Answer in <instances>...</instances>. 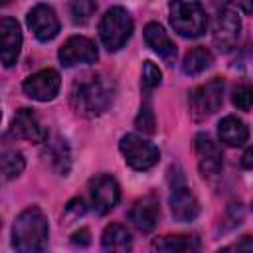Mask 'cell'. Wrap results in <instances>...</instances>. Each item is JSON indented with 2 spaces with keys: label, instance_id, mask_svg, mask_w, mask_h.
<instances>
[{
  "label": "cell",
  "instance_id": "1",
  "mask_svg": "<svg viewBox=\"0 0 253 253\" xmlns=\"http://www.w3.org/2000/svg\"><path fill=\"white\" fill-rule=\"evenodd\" d=\"M115 87L103 75H87L73 85L71 105L83 117H97L113 103Z\"/></svg>",
  "mask_w": 253,
  "mask_h": 253
},
{
  "label": "cell",
  "instance_id": "2",
  "mask_svg": "<svg viewBox=\"0 0 253 253\" xmlns=\"http://www.w3.org/2000/svg\"><path fill=\"white\" fill-rule=\"evenodd\" d=\"M47 217L38 206L26 208L12 225V245L22 253L43 251L47 247Z\"/></svg>",
  "mask_w": 253,
  "mask_h": 253
},
{
  "label": "cell",
  "instance_id": "3",
  "mask_svg": "<svg viewBox=\"0 0 253 253\" xmlns=\"http://www.w3.org/2000/svg\"><path fill=\"white\" fill-rule=\"evenodd\" d=\"M170 24L182 38H200L208 28V16L198 0H172L170 2Z\"/></svg>",
  "mask_w": 253,
  "mask_h": 253
},
{
  "label": "cell",
  "instance_id": "4",
  "mask_svg": "<svg viewBox=\"0 0 253 253\" xmlns=\"http://www.w3.org/2000/svg\"><path fill=\"white\" fill-rule=\"evenodd\" d=\"M134 22L123 6L109 8L99 22V38L109 51H119L132 36Z\"/></svg>",
  "mask_w": 253,
  "mask_h": 253
},
{
  "label": "cell",
  "instance_id": "5",
  "mask_svg": "<svg viewBox=\"0 0 253 253\" xmlns=\"http://www.w3.org/2000/svg\"><path fill=\"white\" fill-rule=\"evenodd\" d=\"M223 89H225V83L221 77H211L210 81L192 89L188 95L192 119L204 121L211 117L223 103Z\"/></svg>",
  "mask_w": 253,
  "mask_h": 253
},
{
  "label": "cell",
  "instance_id": "6",
  "mask_svg": "<svg viewBox=\"0 0 253 253\" xmlns=\"http://www.w3.org/2000/svg\"><path fill=\"white\" fill-rule=\"evenodd\" d=\"M119 148L125 156V162L132 168V170H138V172H144V170H150L152 166L158 164L160 160V150L158 146H154L150 140L142 138L140 134L136 132H128L121 138L119 142Z\"/></svg>",
  "mask_w": 253,
  "mask_h": 253
},
{
  "label": "cell",
  "instance_id": "7",
  "mask_svg": "<svg viewBox=\"0 0 253 253\" xmlns=\"http://www.w3.org/2000/svg\"><path fill=\"white\" fill-rule=\"evenodd\" d=\"M59 87H61V77L55 69H42L30 75L28 79H24L22 83L24 95L34 101H42V103L55 99V95L59 93Z\"/></svg>",
  "mask_w": 253,
  "mask_h": 253
},
{
  "label": "cell",
  "instance_id": "8",
  "mask_svg": "<svg viewBox=\"0 0 253 253\" xmlns=\"http://www.w3.org/2000/svg\"><path fill=\"white\" fill-rule=\"evenodd\" d=\"M57 57H59L61 65L73 67L79 63H95L99 57V51H97V45L93 40H89L85 36H71L59 47Z\"/></svg>",
  "mask_w": 253,
  "mask_h": 253
},
{
  "label": "cell",
  "instance_id": "9",
  "mask_svg": "<svg viewBox=\"0 0 253 253\" xmlns=\"http://www.w3.org/2000/svg\"><path fill=\"white\" fill-rule=\"evenodd\" d=\"M239 32H241V20H239V16L231 8L219 10V14L215 18V24H213V34H211L213 45L219 51H223V53L231 51L235 47V43H237Z\"/></svg>",
  "mask_w": 253,
  "mask_h": 253
},
{
  "label": "cell",
  "instance_id": "10",
  "mask_svg": "<svg viewBox=\"0 0 253 253\" xmlns=\"http://www.w3.org/2000/svg\"><path fill=\"white\" fill-rule=\"evenodd\" d=\"M89 192H91L93 208L99 215H105L111 210H115V206L121 200V188H119L117 180L109 174H101V176L93 178L89 184Z\"/></svg>",
  "mask_w": 253,
  "mask_h": 253
},
{
  "label": "cell",
  "instance_id": "11",
  "mask_svg": "<svg viewBox=\"0 0 253 253\" xmlns=\"http://www.w3.org/2000/svg\"><path fill=\"white\" fill-rule=\"evenodd\" d=\"M170 211L172 217L180 223H188L194 221L200 213V204L194 196V192L184 184L182 176L178 178V182L172 184V192H170Z\"/></svg>",
  "mask_w": 253,
  "mask_h": 253
},
{
  "label": "cell",
  "instance_id": "12",
  "mask_svg": "<svg viewBox=\"0 0 253 253\" xmlns=\"http://www.w3.org/2000/svg\"><path fill=\"white\" fill-rule=\"evenodd\" d=\"M194 148L198 156V168L204 178H215L223 168V156L219 146L211 140L210 134L200 132L194 138Z\"/></svg>",
  "mask_w": 253,
  "mask_h": 253
},
{
  "label": "cell",
  "instance_id": "13",
  "mask_svg": "<svg viewBox=\"0 0 253 253\" xmlns=\"http://www.w3.org/2000/svg\"><path fill=\"white\" fill-rule=\"evenodd\" d=\"M26 22H28V28L32 30V34L40 42H49L59 32V18H57L55 10L47 4H36L28 12Z\"/></svg>",
  "mask_w": 253,
  "mask_h": 253
},
{
  "label": "cell",
  "instance_id": "14",
  "mask_svg": "<svg viewBox=\"0 0 253 253\" xmlns=\"http://www.w3.org/2000/svg\"><path fill=\"white\" fill-rule=\"evenodd\" d=\"M10 136L12 138H24V140H30V142H45L47 140V130L42 126V123L38 121L36 113L32 109H18L14 119H12V125H10Z\"/></svg>",
  "mask_w": 253,
  "mask_h": 253
},
{
  "label": "cell",
  "instance_id": "15",
  "mask_svg": "<svg viewBox=\"0 0 253 253\" xmlns=\"http://www.w3.org/2000/svg\"><path fill=\"white\" fill-rule=\"evenodd\" d=\"M158 217H160V206L154 194L142 196L128 210V221L132 223V227H136L142 233L152 231L158 223Z\"/></svg>",
  "mask_w": 253,
  "mask_h": 253
},
{
  "label": "cell",
  "instance_id": "16",
  "mask_svg": "<svg viewBox=\"0 0 253 253\" xmlns=\"http://www.w3.org/2000/svg\"><path fill=\"white\" fill-rule=\"evenodd\" d=\"M22 49V32L20 24L14 18H2L0 20V57L4 67H12L18 61Z\"/></svg>",
  "mask_w": 253,
  "mask_h": 253
},
{
  "label": "cell",
  "instance_id": "17",
  "mask_svg": "<svg viewBox=\"0 0 253 253\" xmlns=\"http://www.w3.org/2000/svg\"><path fill=\"white\" fill-rule=\"evenodd\" d=\"M144 42L146 45L158 53L168 65H174L176 61V55H178V49H176V43L170 40L168 32L158 24V22H150L144 26Z\"/></svg>",
  "mask_w": 253,
  "mask_h": 253
},
{
  "label": "cell",
  "instance_id": "18",
  "mask_svg": "<svg viewBox=\"0 0 253 253\" xmlns=\"http://www.w3.org/2000/svg\"><path fill=\"white\" fill-rule=\"evenodd\" d=\"M217 132H219V140L227 146H241L247 142L249 138V128L247 125L235 117V115H227L219 121L217 125Z\"/></svg>",
  "mask_w": 253,
  "mask_h": 253
},
{
  "label": "cell",
  "instance_id": "19",
  "mask_svg": "<svg viewBox=\"0 0 253 253\" xmlns=\"http://www.w3.org/2000/svg\"><path fill=\"white\" fill-rule=\"evenodd\" d=\"M43 156L47 160V164L61 176H65L69 172V166H71V152H69V146H67V140L61 138V136H55L51 138L49 142H45V150H43Z\"/></svg>",
  "mask_w": 253,
  "mask_h": 253
},
{
  "label": "cell",
  "instance_id": "20",
  "mask_svg": "<svg viewBox=\"0 0 253 253\" xmlns=\"http://www.w3.org/2000/svg\"><path fill=\"white\" fill-rule=\"evenodd\" d=\"M101 245L105 251H128L132 247V237L125 225L111 223L101 235Z\"/></svg>",
  "mask_w": 253,
  "mask_h": 253
},
{
  "label": "cell",
  "instance_id": "21",
  "mask_svg": "<svg viewBox=\"0 0 253 253\" xmlns=\"http://www.w3.org/2000/svg\"><path fill=\"white\" fill-rule=\"evenodd\" d=\"M213 63V55L208 47L204 45H198V47H192L184 59H182V71L186 75H200L202 71H206L210 65Z\"/></svg>",
  "mask_w": 253,
  "mask_h": 253
},
{
  "label": "cell",
  "instance_id": "22",
  "mask_svg": "<svg viewBox=\"0 0 253 253\" xmlns=\"http://www.w3.org/2000/svg\"><path fill=\"white\" fill-rule=\"evenodd\" d=\"M200 247V241L192 235H164V237H156L152 241V249L156 251H196Z\"/></svg>",
  "mask_w": 253,
  "mask_h": 253
},
{
  "label": "cell",
  "instance_id": "23",
  "mask_svg": "<svg viewBox=\"0 0 253 253\" xmlns=\"http://www.w3.org/2000/svg\"><path fill=\"white\" fill-rule=\"evenodd\" d=\"M24 166H26V162H24L22 152H18V150H4V154H2V172H4L6 180H12V178L20 176Z\"/></svg>",
  "mask_w": 253,
  "mask_h": 253
},
{
  "label": "cell",
  "instance_id": "24",
  "mask_svg": "<svg viewBox=\"0 0 253 253\" xmlns=\"http://www.w3.org/2000/svg\"><path fill=\"white\" fill-rule=\"evenodd\" d=\"M95 10H97L95 0H71V4H69V12H71L75 24L89 22V18L95 14Z\"/></svg>",
  "mask_w": 253,
  "mask_h": 253
},
{
  "label": "cell",
  "instance_id": "25",
  "mask_svg": "<svg viewBox=\"0 0 253 253\" xmlns=\"http://www.w3.org/2000/svg\"><path fill=\"white\" fill-rule=\"evenodd\" d=\"M231 103L239 109V111H249L253 109V87L247 83L237 85L231 91Z\"/></svg>",
  "mask_w": 253,
  "mask_h": 253
},
{
  "label": "cell",
  "instance_id": "26",
  "mask_svg": "<svg viewBox=\"0 0 253 253\" xmlns=\"http://www.w3.org/2000/svg\"><path fill=\"white\" fill-rule=\"evenodd\" d=\"M162 81V71L158 69V65L154 61H144L142 65V87L146 91H152L154 87H158Z\"/></svg>",
  "mask_w": 253,
  "mask_h": 253
},
{
  "label": "cell",
  "instance_id": "27",
  "mask_svg": "<svg viewBox=\"0 0 253 253\" xmlns=\"http://www.w3.org/2000/svg\"><path fill=\"white\" fill-rule=\"evenodd\" d=\"M134 125H136V128L138 130H142V132H146V134H152L156 128V121H154V113H152V107L148 105V103H144L142 107H140V111H138V115H136V119H134Z\"/></svg>",
  "mask_w": 253,
  "mask_h": 253
},
{
  "label": "cell",
  "instance_id": "28",
  "mask_svg": "<svg viewBox=\"0 0 253 253\" xmlns=\"http://www.w3.org/2000/svg\"><path fill=\"white\" fill-rule=\"evenodd\" d=\"M83 213H85V202L81 198H75L65 206V217L67 219H75V217H79Z\"/></svg>",
  "mask_w": 253,
  "mask_h": 253
},
{
  "label": "cell",
  "instance_id": "29",
  "mask_svg": "<svg viewBox=\"0 0 253 253\" xmlns=\"http://www.w3.org/2000/svg\"><path fill=\"white\" fill-rule=\"evenodd\" d=\"M225 249H237V251H253V235H243L241 241H237L233 247H225Z\"/></svg>",
  "mask_w": 253,
  "mask_h": 253
},
{
  "label": "cell",
  "instance_id": "30",
  "mask_svg": "<svg viewBox=\"0 0 253 253\" xmlns=\"http://www.w3.org/2000/svg\"><path fill=\"white\" fill-rule=\"evenodd\" d=\"M231 6H235L237 10H241L243 14H251L253 12V0H229Z\"/></svg>",
  "mask_w": 253,
  "mask_h": 253
},
{
  "label": "cell",
  "instance_id": "31",
  "mask_svg": "<svg viewBox=\"0 0 253 253\" xmlns=\"http://www.w3.org/2000/svg\"><path fill=\"white\" fill-rule=\"evenodd\" d=\"M71 241L75 243V245H87L89 243V229H79V231H75L73 233V237H71Z\"/></svg>",
  "mask_w": 253,
  "mask_h": 253
},
{
  "label": "cell",
  "instance_id": "32",
  "mask_svg": "<svg viewBox=\"0 0 253 253\" xmlns=\"http://www.w3.org/2000/svg\"><path fill=\"white\" fill-rule=\"evenodd\" d=\"M241 166H243L245 170H253V144L243 152V156H241Z\"/></svg>",
  "mask_w": 253,
  "mask_h": 253
},
{
  "label": "cell",
  "instance_id": "33",
  "mask_svg": "<svg viewBox=\"0 0 253 253\" xmlns=\"http://www.w3.org/2000/svg\"><path fill=\"white\" fill-rule=\"evenodd\" d=\"M6 2H8V0H2V4H6Z\"/></svg>",
  "mask_w": 253,
  "mask_h": 253
}]
</instances>
